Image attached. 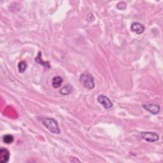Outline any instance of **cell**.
Returning <instances> with one entry per match:
<instances>
[{
	"mask_svg": "<svg viewBox=\"0 0 163 163\" xmlns=\"http://www.w3.org/2000/svg\"><path fill=\"white\" fill-rule=\"evenodd\" d=\"M140 136L142 139L149 142H155L159 140V136L157 134L152 132H141Z\"/></svg>",
	"mask_w": 163,
	"mask_h": 163,
	"instance_id": "3",
	"label": "cell"
},
{
	"mask_svg": "<svg viewBox=\"0 0 163 163\" xmlns=\"http://www.w3.org/2000/svg\"><path fill=\"white\" fill-rule=\"evenodd\" d=\"M116 7L120 10H124L126 8V3L125 2H119Z\"/></svg>",
	"mask_w": 163,
	"mask_h": 163,
	"instance_id": "13",
	"label": "cell"
},
{
	"mask_svg": "<svg viewBox=\"0 0 163 163\" xmlns=\"http://www.w3.org/2000/svg\"><path fill=\"white\" fill-rule=\"evenodd\" d=\"M72 90H73V87L69 84L65 85L60 90V93L63 96H67L71 93Z\"/></svg>",
	"mask_w": 163,
	"mask_h": 163,
	"instance_id": "10",
	"label": "cell"
},
{
	"mask_svg": "<svg viewBox=\"0 0 163 163\" xmlns=\"http://www.w3.org/2000/svg\"><path fill=\"white\" fill-rule=\"evenodd\" d=\"M63 82V79L60 76L54 77L52 80V84L53 88H59L61 87Z\"/></svg>",
	"mask_w": 163,
	"mask_h": 163,
	"instance_id": "9",
	"label": "cell"
},
{
	"mask_svg": "<svg viewBox=\"0 0 163 163\" xmlns=\"http://www.w3.org/2000/svg\"><path fill=\"white\" fill-rule=\"evenodd\" d=\"M45 128L51 133L54 134H59L60 129L58 122L52 118H42L40 119Z\"/></svg>",
	"mask_w": 163,
	"mask_h": 163,
	"instance_id": "1",
	"label": "cell"
},
{
	"mask_svg": "<svg viewBox=\"0 0 163 163\" xmlns=\"http://www.w3.org/2000/svg\"><path fill=\"white\" fill-rule=\"evenodd\" d=\"M34 61H35L36 63H37L38 64L43 66V67H45V68H50V65L49 62H48V61H43L42 60V52H38V53L37 54V58H35Z\"/></svg>",
	"mask_w": 163,
	"mask_h": 163,
	"instance_id": "8",
	"label": "cell"
},
{
	"mask_svg": "<svg viewBox=\"0 0 163 163\" xmlns=\"http://www.w3.org/2000/svg\"><path fill=\"white\" fill-rule=\"evenodd\" d=\"M10 154L8 150L1 148L0 149V162L2 163H7L9 161Z\"/></svg>",
	"mask_w": 163,
	"mask_h": 163,
	"instance_id": "6",
	"label": "cell"
},
{
	"mask_svg": "<svg viewBox=\"0 0 163 163\" xmlns=\"http://www.w3.org/2000/svg\"><path fill=\"white\" fill-rule=\"evenodd\" d=\"M14 140L13 136L11 135H6L3 138V141L5 143L7 144H10L12 143Z\"/></svg>",
	"mask_w": 163,
	"mask_h": 163,
	"instance_id": "12",
	"label": "cell"
},
{
	"mask_svg": "<svg viewBox=\"0 0 163 163\" xmlns=\"http://www.w3.org/2000/svg\"><path fill=\"white\" fill-rule=\"evenodd\" d=\"M131 29L133 32H135L138 34H140L144 32L145 27L143 24H140V23L135 22L131 24Z\"/></svg>",
	"mask_w": 163,
	"mask_h": 163,
	"instance_id": "7",
	"label": "cell"
},
{
	"mask_svg": "<svg viewBox=\"0 0 163 163\" xmlns=\"http://www.w3.org/2000/svg\"><path fill=\"white\" fill-rule=\"evenodd\" d=\"M143 107L147 110L148 112H150L152 114L155 115L157 114L160 111V106L155 104H143Z\"/></svg>",
	"mask_w": 163,
	"mask_h": 163,
	"instance_id": "5",
	"label": "cell"
},
{
	"mask_svg": "<svg viewBox=\"0 0 163 163\" xmlns=\"http://www.w3.org/2000/svg\"><path fill=\"white\" fill-rule=\"evenodd\" d=\"M27 67H28V64L25 61H20L19 63H18L17 65L18 70H19V72L21 74L24 73V72L26 71V69H27Z\"/></svg>",
	"mask_w": 163,
	"mask_h": 163,
	"instance_id": "11",
	"label": "cell"
},
{
	"mask_svg": "<svg viewBox=\"0 0 163 163\" xmlns=\"http://www.w3.org/2000/svg\"><path fill=\"white\" fill-rule=\"evenodd\" d=\"M69 160H70L71 162H80V160H79L78 159H77V158H74V157L69 158Z\"/></svg>",
	"mask_w": 163,
	"mask_h": 163,
	"instance_id": "14",
	"label": "cell"
},
{
	"mask_svg": "<svg viewBox=\"0 0 163 163\" xmlns=\"http://www.w3.org/2000/svg\"><path fill=\"white\" fill-rule=\"evenodd\" d=\"M98 101L103 106L105 109H110L113 106V103L111 100L104 95H99L98 97Z\"/></svg>",
	"mask_w": 163,
	"mask_h": 163,
	"instance_id": "4",
	"label": "cell"
},
{
	"mask_svg": "<svg viewBox=\"0 0 163 163\" xmlns=\"http://www.w3.org/2000/svg\"><path fill=\"white\" fill-rule=\"evenodd\" d=\"M79 80L80 84L88 89H93L95 87V82L93 75L87 72H84L81 74Z\"/></svg>",
	"mask_w": 163,
	"mask_h": 163,
	"instance_id": "2",
	"label": "cell"
}]
</instances>
